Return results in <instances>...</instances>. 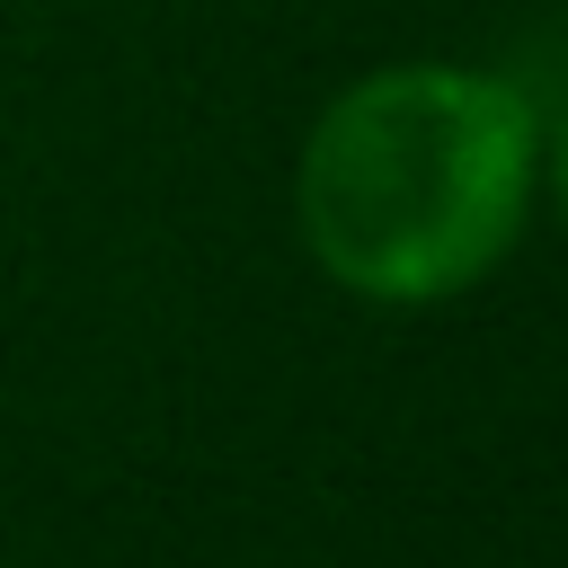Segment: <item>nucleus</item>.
I'll return each mask as SVG.
<instances>
[{
    "label": "nucleus",
    "instance_id": "nucleus-1",
    "mask_svg": "<svg viewBox=\"0 0 568 568\" xmlns=\"http://www.w3.org/2000/svg\"><path fill=\"white\" fill-rule=\"evenodd\" d=\"M541 195V106L479 62H382L293 151L311 266L382 311L462 302L506 266Z\"/></svg>",
    "mask_w": 568,
    "mask_h": 568
},
{
    "label": "nucleus",
    "instance_id": "nucleus-2",
    "mask_svg": "<svg viewBox=\"0 0 568 568\" xmlns=\"http://www.w3.org/2000/svg\"><path fill=\"white\" fill-rule=\"evenodd\" d=\"M541 195H550V213L568 222V106L541 115Z\"/></svg>",
    "mask_w": 568,
    "mask_h": 568
}]
</instances>
